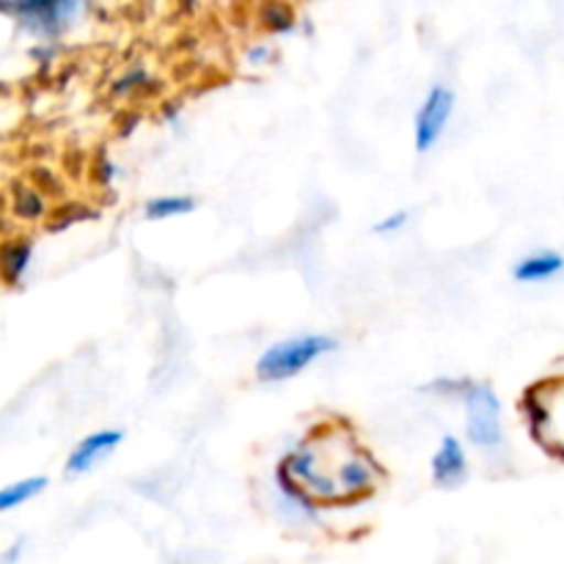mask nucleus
Here are the masks:
<instances>
[{"mask_svg": "<svg viewBox=\"0 0 564 564\" xmlns=\"http://www.w3.org/2000/svg\"><path fill=\"white\" fill-rule=\"evenodd\" d=\"M279 485L301 507H339L378 490L386 471L345 424H323L279 463Z\"/></svg>", "mask_w": 564, "mask_h": 564, "instance_id": "1", "label": "nucleus"}, {"mask_svg": "<svg viewBox=\"0 0 564 564\" xmlns=\"http://www.w3.org/2000/svg\"><path fill=\"white\" fill-rule=\"evenodd\" d=\"M521 411L527 413L534 441L549 455L564 460V375L532 386L523 397Z\"/></svg>", "mask_w": 564, "mask_h": 564, "instance_id": "2", "label": "nucleus"}, {"mask_svg": "<svg viewBox=\"0 0 564 564\" xmlns=\"http://www.w3.org/2000/svg\"><path fill=\"white\" fill-rule=\"evenodd\" d=\"M339 341L334 336L308 334V336H292V339L275 341L268 350L259 356L257 361V378L262 383H281V380H292L319 361L323 356L334 352Z\"/></svg>", "mask_w": 564, "mask_h": 564, "instance_id": "3", "label": "nucleus"}, {"mask_svg": "<svg viewBox=\"0 0 564 564\" xmlns=\"http://www.w3.org/2000/svg\"><path fill=\"white\" fill-rule=\"evenodd\" d=\"M466 402V435L479 449H496L501 446L505 430H501V402L488 383H466L463 389Z\"/></svg>", "mask_w": 564, "mask_h": 564, "instance_id": "4", "label": "nucleus"}, {"mask_svg": "<svg viewBox=\"0 0 564 564\" xmlns=\"http://www.w3.org/2000/svg\"><path fill=\"white\" fill-rule=\"evenodd\" d=\"M452 113H455V91L446 86L430 88L424 102L419 105L416 124H413V143L419 154H427L444 138Z\"/></svg>", "mask_w": 564, "mask_h": 564, "instance_id": "5", "label": "nucleus"}, {"mask_svg": "<svg viewBox=\"0 0 564 564\" xmlns=\"http://www.w3.org/2000/svg\"><path fill=\"white\" fill-rule=\"evenodd\" d=\"M77 0H11V14L36 33H58Z\"/></svg>", "mask_w": 564, "mask_h": 564, "instance_id": "6", "label": "nucleus"}, {"mask_svg": "<svg viewBox=\"0 0 564 564\" xmlns=\"http://www.w3.org/2000/svg\"><path fill=\"white\" fill-rule=\"evenodd\" d=\"M121 441H124V433H121V430H97V433L86 435V438L69 452L64 471L69 474V477H83V474L91 471L97 463H102Z\"/></svg>", "mask_w": 564, "mask_h": 564, "instance_id": "7", "label": "nucleus"}, {"mask_svg": "<svg viewBox=\"0 0 564 564\" xmlns=\"http://www.w3.org/2000/svg\"><path fill=\"white\" fill-rule=\"evenodd\" d=\"M468 457L455 435H444L438 452L433 455V482L438 488H457L466 482Z\"/></svg>", "mask_w": 564, "mask_h": 564, "instance_id": "8", "label": "nucleus"}, {"mask_svg": "<svg viewBox=\"0 0 564 564\" xmlns=\"http://www.w3.org/2000/svg\"><path fill=\"white\" fill-rule=\"evenodd\" d=\"M33 242L28 237H9L0 242V281L6 286H17L31 268Z\"/></svg>", "mask_w": 564, "mask_h": 564, "instance_id": "9", "label": "nucleus"}, {"mask_svg": "<svg viewBox=\"0 0 564 564\" xmlns=\"http://www.w3.org/2000/svg\"><path fill=\"white\" fill-rule=\"evenodd\" d=\"M564 270V257L556 251H538L523 257L521 262H516L512 268V279L518 284H540V281L556 279Z\"/></svg>", "mask_w": 564, "mask_h": 564, "instance_id": "10", "label": "nucleus"}, {"mask_svg": "<svg viewBox=\"0 0 564 564\" xmlns=\"http://www.w3.org/2000/svg\"><path fill=\"white\" fill-rule=\"evenodd\" d=\"M50 485L47 477H25L9 482L6 488H0V512H11L17 507L28 505L31 499H36L39 494H44Z\"/></svg>", "mask_w": 564, "mask_h": 564, "instance_id": "11", "label": "nucleus"}, {"mask_svg": "<svg viewBox=\"0 0 564 564\" xmlns=\"http://www.w3.org/2000/svg\"><path fill=\"white\" fill-rule=\"evenodd\" d=\"M11 213H14L17 220H25V224H31V220H42L44 213H47V204H44L42 191L28 185L17 187L14 196H11Z\"/></svg>", "mask_w": 564, "mask_h": 564, "instance_id": "12", "label": "nucleus"}, {"mask_svg": "<svg viewBox=\"0 0 564 564\" xmlns=\"http://www.w3.org/2000/svg\"><path fill=\"white\" fill-rule=\"evenodd\" d=\"M196 202L191 196H158L147 204V218L149 220H169L182 218V215L193 213Z\"/></svg>", "mask_w": 564, "mask_h": 564, "instance_id": "13", "label": "nucleus"}, {"mask_svg": "<svg viewBox=\"0 0 564 564\" xmlns=\"http://www.w3.org/2000/svg\"><path fill=\"white\" fill-rule=\"evenodd\" d=\"M408 220H411V213H408V209H400V213L386 215V218H380L378 224H375V235H380V237L397 235L400 229H405Z\"/></svg>", "mask_w": 564, "mask_h": 564, "instance_id": "14", "label": "nucleus"}, {"mask_svg": "<svg viewBox=\"0 0 564 564\" xmlns=\"http://www.w3.org/2000/svg\"><path fill=\"white\" fill-rule=\"evenodd\" d=\"M20 554H22V543L11 545V551H9V554L3 556V564H14L17 560H20Z\"/></svg>", "mask_w": 564, "mask_h": 564, "instance_id": "15", "label": "nucleus"}, {"mask_svg": "<svg viewBox=\"0 0 564 564\" xmlns=\"http://www.w3.org/2000/svg\"><path fill=\"white\" fill-rule=\"evenodd\" d=\"M0 14H11V0H0Z\"/></svg>", "mask_w": 564, "mask_h": 564, "instance_id": "16", "label": "nucleus"}]
</instances>
